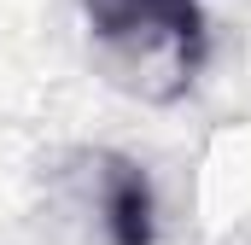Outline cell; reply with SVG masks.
Here are the masks:
<instances>
[{
    "label": "cell",
    "mask_w": 251,
    "mask_h": 245,
    "mask_svg": "<svg viewBox=\"0 0 251 245\" xmlns=\"http://www.w3.org/2000/svg\"><path fill=\"white\" fill-rule=\"evenodd\" d=\"M88 29L128 59H152L170 70V94L187 88L193 70L204 64L210 24L204 0H82Z\"/></svg>",
    "instance_id": "obj_1"
},
{
    "label": "cell",
    "mask_w": 251,
    "mask_h": 245,
    "mask_svg": "<svg viewBox=\"0 0 251 245\" xmlns=\"http://www.w3.org/2000/svg\"><path fill=\"white\" fill-rule=\"evenodd\" d=\"M100 210H105V240L111 245H152L158 240V198L140 164L105 158L100 175Z\"/></svg>",
    "instance_id": "obj_2"
}]
</instances>
